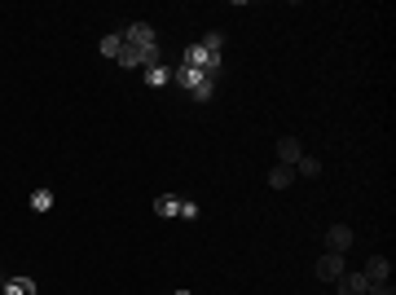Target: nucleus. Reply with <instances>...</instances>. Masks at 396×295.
<instances>
[{
	"label": "nucleus",
	"instance_id": "1",
	"mask_svg": "<svg viewBox=\"0 0 396 295\" xmlns=\"http://www.w3.org/2000/svg\"><path fill=\"white\" fill-rule=\"evenodd\" d=\"M181 66H194V70H202V75H220V53L216 49H207V44H189L185 49V57H181Z\"/></svg>",
	"mask_w": 396,
	"mask_h": 295
},
{
	"label": "nucleus",
	"instance_id": "2",
	"mask_svg": "<svg viewBox=\"0 0 396 295\" xmlns=\"http://www.w3.org/2000/svg\"><path fill=\"white\" fill-rule=\"evenodd\" d=\"M339 274H348L343 256H334V251H321V260H317V282H339Z\"/></svg>",
	"mask_w": 396,
	"mask_h": 295
},
{
	"label": "nucleus",
	"instance_id": "3",
	"mask_svg": "<svg viewBox=\"0 0 396 295\" xmlns=\"http://www.w3.org/2000/svg\"><path fill=\"white\" fill-rule=\"evenodd\" d=\"M119 35H124V44H132V49H146V44H159V40H154V27H150V22H132V27H124Z\"/></svg>",
	"mask_w": 396,
	"mask_h": 295
},
{
	"label": "nucleus",
	"instance_id": "4",
	"mask_svg": "<svg viewBox=\"0 0 396 295\" xmlns=\"http://www.w3.org/2000/svg\"><path fill=\"white\" fill-rule=\"evenodd\" d=\"M348 247H352V229H348V225H330V229H326V251L343 256Z\"/></svg>",
	"mask_w": 396,
	"mask_h": 295
},
{
	"label": "nucleus",
	"instance_id": "5",
	"mask_svg": "<svg viewBox=\"0 0 396 295\" xmlns=\"http://www.w3.org/2000/svg\"><path fill=\"white\" fill-rule=\"evenodd\" d=\"M334 291H339V295H366V291H370V282H366V274H339Z\"/></svg>",
	"mask_w": 396,
	"mask_h": 295
},
{
	"label": "nucleus",
	"instance_id": "6",
	"mask_svg": "<svg viewBox=\"0 0 396 295\" xmlns=\"http://www.w3.org/2000/svg\"><path fill=\"white\" fill-rule=\"evenodd\" d=\"M278 159L286 163V168H295V163L304 159V146H299L295 137H282V141H278Z\"/></svg>",
	"mask_w": 396,
	"mask_h": 295
},
{
	"label": "nucleus",
	"instance_id": "7",
	"mask_svg": "<svg viewBox=\"0 0 396 295\" xmlns=\"http://www.w3.org/2000/svg\"><path fill=\"white\" fill-rule=\"evenodd\" d=\"M366 282H370V287H375V282H392V260L375 256V260L366 265Z\"/></svg>",
	"mask_w": 396,
	"mask_h": 295
},
{
	"label": "nucleus",
	"instance_id": "8",
	"mask_svg": "<svg viewBox=\"0 0 396 295\" xmlns=\"http://www.w3.org/2000/svg\"><path fill=\"white\" fill-rule=\"evenodd\" d=\"M0 295H35V278H5Z\"/></svg>",
	"mask_w": 396,
	"mask_h": 295
},
{
	"label": "nucleus",
	"instance_id": "9",
	"mask_svg": "<svg viewBox=\"0 0 396 295\" xmlns=\"http://www.w3.org/2000/svg\"><path fill=\"white\" fill-rule=\"evenodd\" d=\"M269 185H273V190H291V185H295V168H286V163H278V168L269 172Z\"/></svg>",
	"mask_w": 396,
	"mask_h": 295
},
{
	"label": "nucleus",
	"instance_id": "10",
	"mask_svg": "<svg viewBox=\"0 0 396 295\" xmlns=\"http://www.w3.org/2000/svg\"><path fill=\"white\" fill-rule=\"evenodd\" d=\"M154 216H181V198H176V194H159V198H154Z\"/></svg>",
	"mask_w": 396,
	"mask_h": 295
},
{
	"label": "nucleus",
	"instance_id": "11",
	"mask_svg": "<svg viewBox=\"0 0 396 295\" xmlns=\"http://www.w3.org/2000/svg\"><path fill=\"white\" fill-rule=\"evenodd\" d=\"M146 84L150 88H167V84H172V66H150L146 70Z\"/></svg>",
	"mask_w": 396,
	"mask_h": 295
},
{
	"label": "nucleus",
	"instance_id": "12",
	"mask_svg": "<svg viewBox=\"0 0 396 295\" xmlns=\"http://www.w3.org/2000/svg\"><path fill=\"white\" fill-rule=\"evenodd\" d=\"M119 53H124V35H102V57H119Z\"/></svg>",
	"mask_w": 396,
	"mask_h": 295
},
{
	"label": "nucleus",
	"instance_id": "13",
	"mask_svg": "<svg viewBox=\"0 0 396 295\" xmlns=\"http://www.w3.org/2000/svg\"><path fill=\"white\" fill-rule=\"evenodd\" d=\"M115 62H119V66H128V70H132V66H141V49H132V44H124V53H119Z\"/></svg>",
	"mask_w": 396,
	"mask_h": 295
},
{
	"label": "nucleus",
	"instance_id": "14",
	"mask_svg": "<svg viewBox=\"0 0 396 295\" xmlns=\"http://www.w3.org/2000/svg\"><path fill=\"white\" fill-rule=\"evenodd\" d=\"M53 207V190H35L31 194V211H49Z\"/></svg>",
	"mask_w": 396,
	"mask_h": 295
},
{
	"label": "nucleus",
	"instance_id": "15",
	"mask_svg": "<svg viewBox=\"0 0 396 295\" xmlns=\"http://www.w3.org/2000/svg\"><path fill=\"white\" fill-rule=\"evenodd\" d=\"M317 172H321V163H317V159H308V155L295 163V176H317Z\"/></svg>",
	"mask_w": 396,
	"mask_h": 295
},
{
	"label": "nucleus",
	"instance_id": "16",
	"mask_svg": "<svg viewBox=\"0 0 396 295\" xmlns=\"http://www.w3.org/2000/svg\"><path fill=\"white\" fill-rule=\"evenodd\" d=\"M198 44H207V49H216V53H220V44H225V35L220 31H207V35H202V40Z\"/></svg>",
	"mask_w": 396,
	"mask_h": 295
},
{
	"label": "nucleus",
	"instance_id": "17",
	"mask_svg": "<svg viewBox=\"0 0 396 295\" xmlns=\"http://www.w3.org/2000/svg\"><path fill=\"white\" fill-rule=\"evenodd\" d=\"M181 216H185V220H194V216H198V203H189V198H181Z\"/></svg>",
	"mask_w": 396,
	"mask_h": 295
},
{
	"label": "nucleus",
	"instance_id": "18",
	"mask_svg": "<svg viewBox=\"0 0 396 295\" xmlns=\"http://www.w3.org/2000/svg\"><path fill=\"white\" fill-rule=\"evenodd\" d=\"M366 295H396V291H392V282H375V287H370Z\"/></svg>",
	"mask_w": 396,
	"mask_h": 295
},
{
	"label": "nucleus",
	"instance_id": "19",
	"mask_svg": "<svg viewBox=\"0 0 396 295\" xmlns=\"http://www.w3.org/2000/svg\"><path fill=\"white\" fill-rule=\"evenodd\" d=\"M176 295H189V291H176Z\"/></svg>",
	"mask_w": 396,
	"mask_h": 295
}]
</instances>
